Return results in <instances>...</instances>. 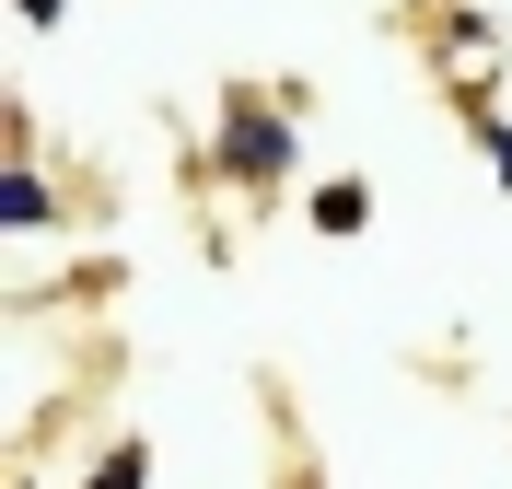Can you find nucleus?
I'll return each instance as SVG.
<instances>
[{
    "mask_svg": "<svg viewBox=\"0 0 512 489\" xmlns=\"http://www.w3.org/2000/svg\"><path fill=\"white\" fill-rule=\"evenodd\" d=\"M361 222H373V187H361V175L315 187V233H361Z\"/></svg>",
    "mask_w": 512,
    "mask_h": 489,
    "instance_id": "4",
    "label": "nucleus"
},
{
    "mask_svg": "<svg viewBox=\"0 0 512 489\" xmlns=\"http://www.w3.org/2000/svg\"><path fill=\"white\" fill-rule=\"evenodd\" d=\"M12 12H24V24H59V0H12Z\"/></svg>",
    "mask_w": 512,
    "mask_h": 489,
    "instance_id": "6",
    "label": "nucleus"
},
{
    "mask_svg": "<svg viewBox=\"0 0 512 489\" xmlns=\"http://www.w3.org/2000/svg\"><path fill=\"white\" fill-rule=\"evenodd\" d=\"M210 175L245 187V198H280V187H291V105L233 94V105H222V140H210Z\"/></svg>",
    "mask_w": 512,
    "mask_h": 489,
    "instance_id": "1",
    "label": "nucleus"
},
{
    "mask_svg": "<svg viewBox=\"0 0 512 489\" xmlns=\"http://www.w3.org/2000/svg\"><path fill=\"white\" fill-rule=\"evenodd\" d=\"M82 489H152V443H140V431H117V443L82 466Z\"/></svg>",
    "mask_w": 512,
    "mask_h": 489,
    "instance_id": "3",
    "label": "nucleus"
},
{
    "mask_svg": "<svg viewBox=\"0 0 512 489\" xmlns=\"http://www.w3.org/2000/svg\"><path fill=\"white\" fill-rule=\"evenodd\" d=\"M0 222H12V233H47V222H59V187H47L35 163H12V175H0Z\"/></svg>",
    "mask_w": 512,
    "mask_h": 489,
    "instance_id": "2",
    "label": "nucleus"
},
{
    "mask_svg": "<svg viewBox=\"0 0 512 489\" xmlns=\"http://www.w3.org/2000/svg\"><path fill=\"white\" fill-rule=\"evenodd\" d=\"M466 129L489 140V163H501V187H512V117H501V105H489V94H466Z\"/></svg>",
    "mask_w": 512,
    "mask_h": 489,
    "instance_id": "5",
    "label": "nucleus"
}]
</instances>
